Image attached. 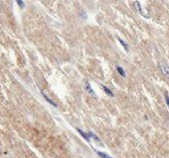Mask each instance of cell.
Here are the masks:
<instances>
[{"mask_svg": "<svg viewBox=\"0 0 169 158\" xmlns=\"http://www.w3.org/2000/svg\"><path fill=\"white\" fill-rule=\"evenodd\" d=\"M134 5H135V8H136V10L139 12V14L141 16H143V17H145V18H149V14L147 11H145V10H143V8L141 7V4H140V2L139 1H135L134 2Z\"/></svg>", "mask_w": 169, "mask_h": 158, "instance_id": "cell-1", "label": "cell"}, {"mask_svg": "<svg viewBox=\"0 0 169 158\" xmlns=\"http://www.w3.org/2000/svg\"><path fill=\"white\" fill-rule=\"evenodd\" d=\"M159 66H160V69H161L162 73L164 74L167 78H169V66L167 64H165V63H163V62H160Z\"/></svg>", "mask_w": 169, "mask_h": 158, "instance_id": "cell-2", "label": "cell"}, {"mask_svg": "<svg viewBox=\"0 0 169 158\" xmlns=\"http://www.w3.org/2000/svg\"><path fill=\"white\" fill-rule=\"evenodd\" d=\"M77 131H78V132H79V134H81L82 137H84L87 141H90V140H91L90 137H88V134H87V132H84L82 131V129H77Z\"/></svg>", "mask_w": 169, "mask_h": 158, "instance_id": "cell-3", "label": "cell"}, {"mask_svg": "<svg viewBox=\"0 0 169 158\" xmlns=\"http://www.w3.org/2000/svg\"><path fill=\"white\" fill-rule=\"evenodd\" d=\"M116 70H118V72L123 77H125L126 76V73H125V71L123 70V67H120V66H116Z\"/></svg>", "mask_w": 169, "mask_h": 158, "instance_id": "cell-4", "label": "cell"}, {"mask_svg": "<svg viewBox=\"0 0 169 158\" xmlns=\"http://www.w3.org/2000/svg\"><path fill=\"white\" fill-rule=\"evenodd\" d=\"M86 90H87L90 94H92V95H95V92H94V90L92 89V87H91V85L88 82L86 83Z\"/></svg>", "mask_w": 169, "mask_h": 158, "instance_id": "cell-5", "label": "cell"}, {"mask_svg": "<svg viewBox=\"0 0 169 158\" xmlns=\"http://www.w3.org/2000/svg\"><path fill=\"white\" fill-rule=\"evenodd\" d=\"M102 89L104 90V92H106V93H107L109 96H110V97H113V94H112V91H110V90L109 89V88L107 87V86L102 85Z\"/></svg>", "mask_w": 169, "mask_h": 158, "instance_id": "cell-6", "label": "cell"}, {"mask_svg": "<svg viewBox=\"0 0 169 158\" xmlns=\"http://www.w3.org/2000/svg\"><path fill=\"white\" fill-rule=\"evenodd\" d=\"M96 153H98L99 156L102 157V158H112V157L109 156V155H107V153H104V152H102V151H98Z\"/></svg>", "mask_w": 169, "mask_h": 158, "instance_id": "cell-7", "label": "cell"}, {"mask_svg": "<svg viewBox=\"0 0 169 158\" xmlns=\"http://www.w3.org/2000/svg\"><path fill=\"white\" fill-rule=\"evenodd\" d=\"M43 96H44V98H45V99L47 100V101H48V102H49V103H50V104H51V105H53V106H55V107H57V105H56V104H55V103H54V102H53V101H52V100H51V99H50V98H49V97H47V96H46V94H44V93H43Z\"/></svg>", "mask_w": 169, "mask_h": 158, "instance_id": "cell-8", "label": "cell"}, {"mask_svg": "<svg viewBox=\"0 0 169 158\" xmlns=\"http://www.w3.org/2000/svg\"><path fill=\"white\" fill-rule=\"evenodd\" d=\"M118 41H120V43L121 44V45H123V46L124 48V49H125L126 51H128V46H127L126 44L124 43V41H123V40H121V39H118Z\"/></svg>", "mask_w": 169, "mask_h": 158, "instance_id": "cell-9", "label": "cell"}, {"mask_svg": "<svg viewBox=\"0 0 169 158\" xmlns=\"http://www.w3.org/2000/svg\"><path fill=\"white\" fill-rule=\"evenodd\" d=\"M164 98H165V102H166V105L169 107V96H168V94L166 93L165 95H164Z\"/></svg>", "mask_w": 169, "mask_h": 158, "instance_id": "cell-10", "label": "cell"}, {"mask_svg": "<svg viewBox=\"0 0 169 158\" xmlns=\"http://www.w3.org/2000/svg\"><path fill=\"white\" fill-rule=\"evenodd\" d=\"M17 4L19 5V6H20V8H23L24 7V2L23 1H20V0H19V1H17Z\"/></svg>", "mask_w": 169, "mask_h": 158, "instance_id": "cell-11", "label": "cell"}]
</instances>
